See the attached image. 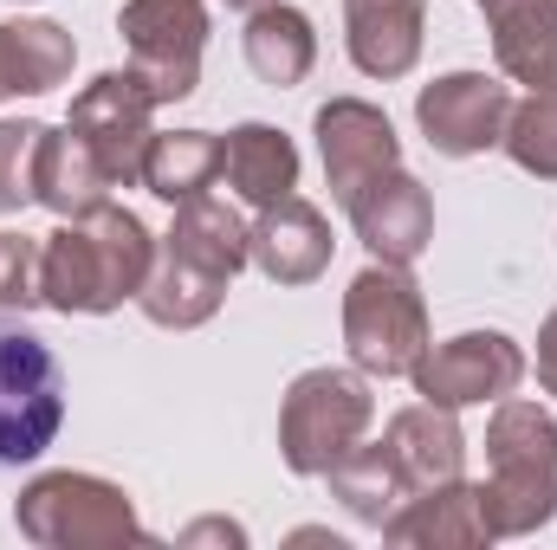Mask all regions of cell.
I'll return each mask as SVG.
<instances>
[{"instance_id": "ac0fdd59", "label": "cell", "mask_w": 557, "mask_h": 550, "mask_svg": "<svg viewBox=\"0 0 557 550\" xmlns=\"http://www.w3.org/2000/svg\"><path fill=\"white\" fill-rule=\"evenodd\" d=\"M33 201H39L46 214H59V221L91 214V208L111 201L104 162L91 155V142L78 137L72 124H59V130L39 124V142H33Z\"/></svg>"}, {"instance_id": "7c38bea8", "label": "cell", "mask_w": 557, "mask_h": 550, "mask_svg": "<svg viewBox=\"0 0 557 550\" xmlns=\"http://www.w3.org/2000/svg\"><path fill=\"white\" fill-rule=\"evenodd\" d=\"M344 214H350L357 240L370 247V260H389V266H416L434 240V195L409 168H383L376 182H363L344 201Z\"/></svg>"}, {"instance_id": "3957f363", "label": "cell", "mask_w": 557, "mask_h": 550, "mask_svg": "<svg viewBox=\"0 0 557 550\" xmlns=\"http://www.w3.org/2000/svg\"><path fill=\"white\" fill-rule=\"evenodd\" d=\"M13 532L39 550H124L149 545L137 505L104 473H39L13 499Z\"/></svg>"}, {"instance_id": "30bf717a", "label": "cell", "mask_w": 557, "mask_h": 550, "mask_svg": "<svg viewBox=\"0 0 557 550\" xmlns=\"http://www.w3.org/2000/svg\"><path fill=\"white\" fill-rule=\"evenodd\" d=\"M156 111H162V104L149 98V85L124 65V72H98V78L72 98L65 124L91 142V155L104 162L111 188H137L143 155H149V142H156Z\"/></svg>"}, {"instance_id": "4316f807", "label": "cell", "mask_w": 557, "mask_h": 550, "mask_svg": "<svg viewBox=\"0 0 557 550\" xmlns=\"http://www.w3.org/2000/svg\"><path fill=\"white\" fill-rule=\"evenodd\" d=\"M33 117H0V214H20L33 201Z\"/></svg>"}, {"instance_id": "52a82bcc", "label": "cell", "mask_w": 557, "mask_h": 550, "mask_svg": "<svg viewBox=\"0 0 557 550\" xmlns=\"http://www.w3.org/2000/svg\"><path fill=\"white\" fill-rule=\"evenodd\" d=\"M117 33L131 72L156 104H182L201 91V46H208V0H124Z\"/></svg>"}, {"instance_id": "4fadbf2b", "label": "cell", "mask_w": 557, "mask_h": 550, "mask_svg": "<svg viewBox=\"0 0 557 550\" xmlns=\"http://www.w3.org/2000/svg\"><path fill=\"white\" fill-rule=\"evenodd\" d=\"M428 0H344V52L363 78L396 85L421 65Z\"/></svg>"}, {"instance_id": "277c9868", "label": "cell", "mask_w": 557, "mask_h": 550, "mask_svg": "<svg viewBox=\"0 0 557 550\" xmlns=\"http://www.w3.org/2000/svg\"><path fill=\"white\" fill-rule=\"evenodd\" d=\"M370 421H376V396L357 363L305 370V376H292V389L278 402V453L298 479H324L350 447H363Z\"/></svg>"}, {"instance_id": "9c48e42d", "label": "cell", "mask_w": 557, "mask_h": 550, "mask_svg": "<svg viewBox=\"0 0 557 550\" xmlns=\"http://www.w3.org/2000/svg\"><path fill=\"white\" fill-rule=\"evenodd\" d=\"M512 104L519 98L499 72H441L434 85L416 91V130L434 155L467 162V155H486L506 142Z\"/></svg>"}, {"instance_id": "d6a6232c", "label": "cell", "mask_w": 557, "mask_h": 550, "mask_svg": "<svg viewBox=\"0 0 557 550\" xmlns=\"http://www.w3.org/2000/svg\"><path fill=\"white\" fill-rule=\"evenodd\" d=\"M473 7H480V0H473Z\"/></svg>"}, {"instance_id": "83f0119b", "label": "cell", "mask_w": 557, "mask_h": 550, "mask_svg": "<svg viewBox=\"0 0 557 550\" xmlns=\"http://www.w3.org/2000/svg\"><path fill=\"white\" fill-rule=\"evenodd\" d=\"M39 298V240L33 234H0V311H33Z\"/></svg>"}, {"instance_id": "4dcf8cb0", "label": "cell", "mask_w": 557, "mask_h": 550, "mask_svg": "<svg viewBox=\"0 0 557 550\" xmlns=\"http://www.w3.org/2000/svg\"><path fill=\"white\" fill-rule=\"evenodd\" d=\"M227 13H260V7H273V0H221Z\"/></svg>"}, {"instance_id": "2e32d148", "label": "cell", "mask_w": 557, "mask_h": 550, "mask_svg": "<svg viewBox=\"0 0 557 550\" xmlns=\"http://www.w3.org/2000/svg\"><path fill=\"white\" fill-rule=\"evenodd\" d=\"M506 85L557 91V0H480Z\"/></svg>"}, {"instance_id": "6da1fadb", "label": "cell", "mask_w": 557, "mask_h": 550, "mask_svg": "<svg viewBox=\"0 0 557 550\" xmlns=\"http://www.w3.org/2000/svg\"><path fill=\"white\" fill-rule=\"evenodd\" d=\"M156 247L162 240L143 227V214L117 201L72 214L52 234H39V298L65 317H104L117 304H137Z\"/></svg>"}, {"instance_id": "8992f818", "label": "cell", "mask_w": 557, "mask_h": 550, "mask_svg": "<svg viewBox=\"0 0 557 550\" xmlns=\"http://www.w3.org/2000/svg\"><path fill=\"white\" fill-rule=\"evenodd\" d=\"M65 427V370L52 357V343L20 324L0 317V466H33Z\"/></svg>"}, {"instance_id": "e0dca14e", "label": "cell", "mask_w": 557, "mask_h": 550, "mask_svg": "<svg viewBox=\"0 0 557 550\" xmlns=\"http://www.w3.org/2000/svg\"><path fill=\"white\" fill-rule=\"evenodd\" d=\"M383 538H389V545H434V550L499 545L493 525H486V512H480V486H473V479H447V486L409 492V499L383 518Z\"/></svg>"}, {"instance_id": "d6986e66", "label": "cell", "mask_w": 557, "mask_h": 550, "mask_svg": "<svg viewBox=\"0 0 557 550\" xmlns=\"http://www.w3.org/2000/svg\"><path fill=\"white\" fill-rule=\"evenodd\" d=\"M162 247L175 260H188V266H201V273L234 285V278L253 266V221H240L214 195H195V201H175V221H169Z\"/></svg>"}, {"instance_id": "8fae6325", "label": "cell", "mask_w": 557, "mask_h": 550, "mask_svg": "<svg viewBox=\"0 0 557 550\" xmlns=\"http://www.w3.org/2000/svg\"><path fill=\"white\" fill-rule=\"evenodd\" d=\"M311 137H318V162H324V182H331L337 208L363 182H376L383 168H403V137H396L389 111H376L370 98H331V104H318Z\"/></svg>"}, {"instance_id": "5b68a950", "label": "cell", "mask_w": 557, "mask_h": 550, "mask_svg": "<svg viewBox=\"0 0 557 550\" xmlns=\"http://www.w3.org/2000/svg\"><path fill=\"white\" fill-rule=\"evenodd\" d=\"M428 298L409 266L370 260L363 273L344 285V350L370 383L409 376L416 357L428 350Z\"/></svg>"}, {"instance_id": "ba28073f", "label": "cell", "mask_w": 557, "mask_h": 550, "mask_svg": "<svg viewBox=\"0 0 557 550\" xmlns=\"http://www.w3.org/2000/svg\"><path fill=\"white\" fill-rule=\"evenodd\" d=\"M532 357L512 330H460V337H441L428 343L409 370L421 402H441V409H480V402H506L519 396Z\"/></svg>"}, {"instance_id": "d4e9b609", "label": "cell", "mask_w": 557, "mask_h": 550, "mask_svg": "<svg viewBox=\"0 0 557 550\" xmlns=\"http://www.w3.org/2000/svg\"><path fill=\"white\" fill-rule=\"evenodd\" d=\"M324 486H331V499H337L357 525H376V532H383V518L409 499V486H403L396 460L383 453V440H376V447H350V453L324 473Z\"/></svg>"}, {"instance_id": "44dd1931", "label": "cell", "mask_w": 557, "mask_h": 550, "mask_svg": "<svg viewBox=\"0 0 557 550\" xmlns=\"http://www.w3.org/2000/svg\"><path fill=\"white\" fill-rule=\"evenodd\" d=\"M72 65H78V39L59 20H0V104L59 91Z\"/></svg>"}, {"instance_id": "5bb4252c", "label": "cell", "mask_w": 557, "mask_h": 550, "mask_svg": "<svg viewBox=\"0 0 557 550\" xmlns=\"http://www.w3.org/2000/svg\"><path fill=\"white\" fill-rule=\"evenodd\" d=\"M331 253H337L331 221L298 188L285 201H273V208H260V221H253V266L273 285H311V278H324Z\"/></svg>"}, {"instance_id": "cb8c5ba5", "label": "cell", "mask_w": 557, "mask_h": 550, "mask_svg": "<svg viewBox=\"0 0 557 550\" xmlns=\"http://www.w3.org/2000/svg\"><path fill=\"white\" fill-rule=\"evenodd\" d=\"M221 182V137L214 130H156L143 155V188L156 201H195Z\"/></svg>"}, {"instance_id": "f1b7e54d", "label": "cell", "mask_w": 557, "mask_h": 550, "mask_svg": "<svg viewBox=\"0 0 557 550\" xmlns=\"http://www.w3.org/2000/svg\"><path fill=\"white\" fill-rule=\"evenodd\" d=\"M539 389L557 396V311L539 324Z\"/></svg>"}, {"instance_id": "1f68e13d", "label": "cell", "mask_w": 557, "mask_h": 550, "mask_svg": "<svg viewBox=\"0 0 557 550\" xmlns=\"http://www.w3.org/2000/svg\"><path fill=\"white\" fill-rule=\"evenodd\" d=\"M13 7H26V0H13Z\"/></svg>"}, {"instance_id": "f546056e", "label": "cell", "mask_w": 557, "mask_h": 550, "mask_svg": "<svg viewBox=\"0 0 557 550\" xmlns=\"http://www.w3.org/2000/svg\"><path fill=\"white\" fill-rule=\"evenodd\" d=\"M208 538H227V545H247V532H240V525H221V518H208V525H188V532H182V545H208Z\"/></svg>"}, {"instance_id": "9a60e30c", "label": "cell", "mask_w": 557, "mask_h": 550, "mask_svg": "<svg viewBox=\"0 0 557 550\" xmlns=\"http://www.w3.org/2000/svg\"><path fill=\"white\" fill-rule=\"evenodd\" d=\"M383 453L396 460V473H403L409 492L447 486V479H467V427H460V409L409 402L403 414H389V427H383Z\"/></svg>"}, {"instance_id": "ffe728a7", "label": "cell", "mask_w": 557, "mask_h": 550, "mask_svg": "<svg viewBox=\"0 0 557 550\" xmlns=\"http://www.w3.org/2000/svg\"><path fill=\"white\" fill-rule=\"evenodd\" d=\"M298 142L285 137L278 124H234L221 137V182L247 201V208H273L298 188Z\"/></svg>"}, {"instance_id": "484cf974", "label": "cell", "mask_w": 557, "mask_h": 550, "mask_svg": "<svg viewBox=\"0 0 557 550\" xmlns=\"http://www.w3.org/2000/svg\"><path fill=\"white\" fill-rule=\"evenodd\" d=\"M525 175L539 182H557V91H525L512 104V124H506V142H499Z\"/></svg>"}, {"instance_id": "7a4b0ae2", "label": "cell", "mask_w": 557, "mask_h": 550, "mask_svg": "<svg viewBox=\"0 0 557 550\" xmlns=\"http://www.w3.org/2000/svg\"><path fill=\"white\" fill-rule=\"evenodd\" d=\"M480 512L493 538H532L557 518V414L545 402L506 396L486 421V479Z\"/></svg>"}, {"instance_id": "7402d4cb", "label": "cell", "mask_w": 557, "mask_h": 550, "mask_svg": "<svg viewBox=\"0 0 557 550\" xmlns=\"http://www.w3.org/2000/svg\"><path fill=\"white\" fill-rule=\"evenodd\" d=\"M240 52H247V72H253L260 85L292 91V85H305L311 65H318V26H311V13H298V7L273 0V7L247 13Z\"/></svg>"}, {"instance_id": "603a6c76", "label": "cell", "mask_w": 557, "mask_h": 550, "mask_svg": "<svg viewBox=\"0 0 557 550\" xmlns=\"http://www.w3.org/2000/svg\"><path fill=\"white\" fill-rule=\"evenodd\" d=\"M221 298H227V278L201 273V266L175 260L169 247H156V266H149V278L137 291V311L149 324H162V330H201L221 311Z\"/></svg>"}]
</instances>
